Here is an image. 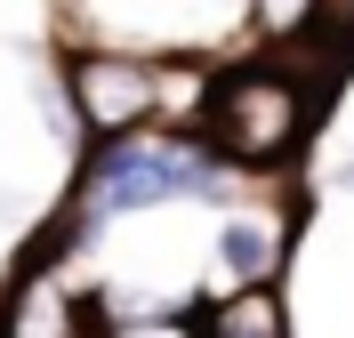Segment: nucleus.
<instances>
[{
    "mask_svg": "<svg viewBox=\"0 0 354 338\" xmlns=\"http://www.w3.org/2000/svg\"><path fill=\"white\" fill-rule=\"evenodd\" d=\"M314 105H306V81L298 73H274V65H242L225 73L218 89L201 97V137L218 145L234 169H274V161L298 153Z\"/></svg>",
    "mask_w": 354,
    "mask_h": 338,
    "instance_id": "f03ea898",
    "label": "nucleus"
},
{
    "mask_svg": "<svg viewBox=\"0 0 354 338\" xmlns=\"http://www.w3.org/2000/svg\"><path fill=\"white\" fill-rule=\"evenodd\" d=\"M242 194V169L209 145V137H153V129H121V137H97V161L81 169V234L88 242L105 218H137V209H161V202H218L234 209Z\"/></svg>",
    "mask_w": 354,
    "mask_h": 338,
    "instance_id": "f257e3e1",
    "label": "nucleus"
},
{
    "mask_svg": "<svg viewBox=\"0 0 354 338\" xmlns=\"http://www.w3.org/2000/svg\"><path fill=\"white\" fill-rule=\"evenodd\" d=\"M73 338H88V330H73Z\"/></svg>",
    "mask_w": 354,
    "mask_h": 338,
    "instance_id": "1a4fd4ad",
    "label": "nucleus"
},
{
    "mask_svg": "<svg viewBox=\"0 0 354 338\" xmlns=\"http://www.w3.org/2000/svg\"><path fill=\"white\" fill-rule=\"evenodd\" d=\"M65 89H73V121H81L88 137H121V129L161 121V65L153 57L81 48V57L65 65Z\"/></svg>",
    "mask_w": 354,
    "mask_h": 338,
    "instance_id": "7ed1b4c3",
    "label": "nucleus"
},
{
    "mask_svg": "<svg viewBox=\"0 0 354 338\" xmlns=\"http://www.w3.org/2000/svg\"><path fill=\"white\" fill-rule=\"evenodd\" d=\"M282 250H290V225L282 218H266V209H225V225H218V274H225V290L274 282V274H282Z\"/></svg>",
    "mask_w": 354,
    "mask_h": 338,
    "instance_id": "20e7f679",
    "label": "nucleus"
},
{
    "mask_svg": "<svg viewBox=\"0 0 354 338\" xmlns=\"http://www.w3.org/2000/svg\"><path fill=\"white\" fill-rule=\"evenodd\" d=\"M322 8H330V0H250V24H258L266 41H298Z\"/></svg>",
    "mask_w": 354,
    "mask_h": 338,
    "instance_id": "6e6552de",
    "label": "nucleus"
},
{
    "mask_svg": "<svg viewBox=\"0 0 354 338\" xmlns=\"http://www.w3.org/2000/svg\"><path fill=\"white\" fill-rule=\"evenodd\" d=\"M81 330V306H73L48 274H32L17 298H8V322H0V338H73Z\"/></svg>",
    "mask_w": 354,
    "mask_h": 338,
    "instance_id": "39448f33",
    "label": "nucleus"
},
{
    "mask_svg": "<svg viewBox=\"0 0 354 338\" xmlns=\"http://www.w3.org/2000/svg\"><path fill=\"white\" fill-rule=\"evenodd\" d=\"M201 338H282V298L266 282H242V290L201 314Z\"/></svg>",
    "mask_w": 354,
    "mask_h": 338,
    "instance_id": "423d86ee",
    "label": "nucleus"
},
{
    "mask_svg": "<svg viewBox=\"0 0 354 338\" xmlns=\"http://www.w3.org/2000/svg\"><path fill=\"white\" fill-rule=\"evenodd\" d=\"M88 338H201V314L185 322L177 306H153V314H88Z\"/></svg>",
    "mask_w": 354,
    "mask_h": 338,
    "instance_id": "0eeeda50",
    "label": "nucleus"
}]
</instances>
